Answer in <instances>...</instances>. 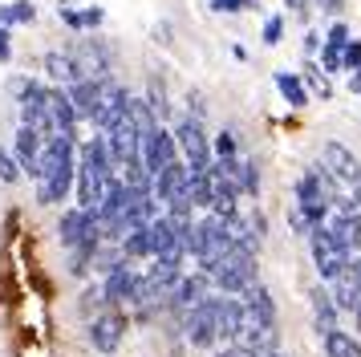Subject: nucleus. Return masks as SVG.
<instances>
[{"label":"nucleus","instance_id":"obj_35","mask_svg":"<svg viewBox=\"0 0 361 357\" xmlns=\"http://www.w3.org/2000/svg\"><path fill=\"white\" fill-rule=\"evenodd\" d=\"M82 29H98L102 20H106V13H102V8H82Z\"/></svg>","mask_w":361,"mask_h":357},{"label":"nucleus","instance_id":"obj_4","mask_svg":"<svg viewBox=\"0 0 361 357\" xmlns=\"http://www.w3.org/2000/svg\"><path fill=\"white\" fill-rule=\"evenodd\" d=\"M171 134H175V143H179L183 159H187V167H191V171H207V167L215 162L212 143H207V130H203V122H199V118H179Z\"/></svg>","mask_w":361,"mask_h":357},{"label":"nucleus","instance_id":"obj_41","mask_svg":"<svg viewBox=\"0 0 361 357\" xmlns=\"http://www.w3.org/2000/svg\"><path fill=\"white\" fill-rule=\"evenodd\" d=\"M187 102H191V110H195V118H199V114H203V97H199V90H191Z\"/></svg>","mask_w":361,"mask_h":357},{"label":"nucleus","instance_id":"obj_39","mask_svg":"<svg viewBox=\"0 0 361 357\" xmlns=\"http://www.w3.org/2000/svg\"><path fill=\"white\" fill-rule=\"evenodd\" d=\"M61 20H66L69 29H82V16L73 13V8H61Z\"/></svg>","mask_w":361,"mask_h":357},{"label":"nucleus","instance_id":"obj_34","mask_svg":"<svg viewBox=\"0 0 361 357\" xmlns=\"http://www.w3.org/2000/svg\"><path fill=\"white\" fill-rule=\"evenodd\" d=\"M215 13H240V8H252V0H212Z\"/></svg>","mask_w":361,"mask_h":357},{"label":"nucleus","instance_id":"obj_8","mask_svg":"<svg viewBox=\"0 0 361 357\" xmlns=\"http://www.w3.org/2000/svg\"><path fill=\"white\" fill-rule=\"evenodd\" d=\"M73 57V65H78V73H82V81H110V45L106 41H98V37H82L78 41V53H69Z\"/></svg>","mask_w":361,"mask_h":357},{"label":"nucleus","instance_id":"obj_32","mask_svg":"<svg viewBox=\"0 0 361 357\" xmlns=\"http://www.w3.org/2000/svg\"><path fill=\"white\" fill-rule=\"evenodd\" d=\"M280 32H284V16H268L264 20V45H280Z\"/></svg>","mask_w":361,"mask_h":357},{"label":"nucleus","instance_id":"obj_12","mask_svg":"<svg viewBox=\"0 0 361 357\" xmlns=\"http://www.w3.org/2000/svg\"><path fill=\"white\" fill-rule=\"evenodd\" d=\"M240 329H244V301L240 296H215V333H219V341L235 345Z\"/></svg>","mask_w":361,"mask_h":357},{"label":"nucleus","instance_id":"obj_27","mask_svg":"<svg viewBox=\"0 0 361 357\" xmlns=\"http://www.w3.org/2000/svg\"><path fill=\"white\" fill-rule=\"evenodd\" d=\"M300 81H305V90H312L317 97H329V94H333V90H329L325 69H321V65H312V61H305V73H300Z\"/></svg>","mask_w":361,"mask_h":357},{"label":"nucleus","instance_id":"obj_14","mask_svg":"<svg viewBox=\"0 0 361 357\" xmlns=\"http://www.w3.org/2000/svg\"><path fill=\"white\" fill-rule=\"evenodd\" d=\"M45 106H49L53 134H61V138H78V134H73V130H78V114H73V102H69L66 90H49Z\"/></svg>","mask_w":361,"mask_h":357},{"label":"nucleus","instance_id":"obj_31","mask_svg":"<svg viewBox=\"0 0 361 357\" xmlns=\"http://www.w3.org/2000/svg\"><path fill=\"white\" fill-rule=\"evenodd\" d=\"M212 155H219V159H235V138H231L228 130H224V134H215Z\"/></svg>","mask_w":361,"mask_h":357},{"label":"nucleus","instance_id":"obj_28","mask_svg":"<svg viewBox=\"0 0 361 357\" xmlns=\"http://www.w3.org/2000/svg\"><path fill=\"white\" fill-rule=\"evenodd\" d=\"M240 191H244L247 199L260 191V171H256V162L252 159H244V183H240Z\"/></svg>","mask_w":361,"mask_h":357},{"label":"nucleus","instance_id":"obj_17","mask_svg":"<svg viewBox=\"0 0 361 357\" xmlns=\"http://www.w3.org/2000/svg\"><path fill=\"white\" fill-rule=\"evenodd\" d=\"M179 191H187V162H171V167H166L163 175H154V187H150V195H154V203H171V199H175V195Z\"/></svg>","mask_w":361,"mask_h":357},{"label":"nucleus","instance_id":"obj_20","mask_svg":"<svg viewBox=\"0 0 361 357\" xmlns=\"http://www.w3.org/2000/svg\"><path fill=\"white\" fill-rule=\"evenodd\" d=\"M329 301L337 313H357L361 308V284L349 272H341L337 280H329Z\"/></svg>","mask_w":361,"mask_h":357},{"label":"nucleus","instance_id":"obj_24","mask_svg":"<svg viewBox=\"0 0 361 357\" xmlns=\"http://www.w3.org/2000/svg\"><path fill=\"white\" fill-rule=\"evenodd\" d=\"M325 353L329 357H361V341H353L345 329H333V333H325Z\"/></svg>","mask_w":361,"mask_h":357},{"label":"nucleus","instance_id":"obj_22","mask_svg":"<svg viewBox=\"0 0 361 357\" xmlns=\"http://www.w3.org/2000/svg\"><path fill=\"white\" fill-rule=\"evenodd\" d=\"M45 73H49L53 81H61L66 90L82 81V73H78V65H73V57H69V53H45Z\"/></svg>","mask_w":361,"mask_h":357},{"label":"nucleus","instance_id":"obj_5","mask_svg":"<svg viewBox=\"0 0 361 357\" xmlns=\"http://www.w3.org/2000/svg\"><path fill=\"white\" fill-rule=\"evenodd\" d=\"M309 252H312V264H317V272L321 280H337L345 272V264H349V252L337 248V240L329 236V227H312L309 231Z\"/></svg>","mask_w":361,"mask_h":357},{"label":"nucleus","instance_id":"obj_37","mask_svg":"<svg viewBox=\"0 0 361 357\" xmlns=\"http://www.w3.org/2000/svg\"><path fill=\"white\" fill-rule=\"evenodd\" d=\"M0 61H13V41H8V29L0 25Z\"/></svg>","mask_w":361,"mask_h":357},{"label":"nucleus","instance_id":"obj_30","mask_svg":"<svg viewBox=\"0 0 361 357\" xmlns=\"http://www.w3.org/2000/svg\"><path fill=\"white\" fill-rule=\"evenodd\" d=\"M0 178H4V183H17V178H20L17 159H13V155H8L4 146H0Z\"/></svg>","mask_w":361,"mask_h":357},{"label":"nucleus","instance_id":"obj_33","mask_svg":"<svg viewBox=\"0 0 361 357\" xmlns=\"http://www.w3.org/2000/svg\"><path fill=\"white\" fill-rule=\"evenodd\" d=\"M341 69H353V73L361 69V41H349V45H345V53H341Z\"/></svg>","mask_w":361,"mask_h":357},{"label":"nucleus","instance_id":"obj_42","mask_svg":"<svg viewBox=\"0 0 361 357\" xmlns=\"http://www.w3.org/2000/svg\"><path fill=\"white\" fill-rule=\"evenodd\" d=\"M349 90H357V94H361V69L353 73V78H349Z\"/></svg>","mask_w":361,"mask_h":357},{"label":"nucleus","instance_id":"obj_29","mask_svg":"<svg viewBox=\"0 0 361 357\" xmlns=\"http://www.w3.org/2000/svg\"><path fill=\"white\" fill-rule=\"evenodd\" d=\"M349 41H353V37H349V25H345V20H333V29L325 32V45H337V49H345Z\"/></svg>","mask_w":361,"mask_h":357},{"label":"nucleus","instance_id":"obj_45","mask_svg":"<svg viewBox=\"0 0 361 357\" xmlns=\"http://www.w3.org/2000/svg\"><path fill=\"white\" fill-rule=\"evenodd\" d=\"M353 317H357V329H361V308H357V313H353Z\"/></svg>","mask_w":361,"mask_h":357},{"label":"nucleus","instance_id":"obj_19","mask_svg":"<svg viewBox=\"0 0 361 357\" xmlns=\"http://www.w3.org/2000/svg\"><path fill=\"white\" fill-rule=\"evenodd\" d=\"M134 280H138V272H134L130 264L122 260L114 272H106V289H102V296H106V305L114 308L118 301H130V292H134Z\"/></svg>","mask_w":361,"mask_h":357},{"label":"nucleus","instance_id":"obj_2","mask_svg":"<svg viewBox=\"0 0 361 357\" xmlns=\"http://www.w3.org/2000/svg\"><path fill=\"white\" fill-rule=\"evenodd\" d=\"M199 272L207 276V280H215V284L228 292V296H240L247 284H256V256H252L247 248H240V243H231V248L215 260V264L199 268Z\"/></svg>","mask_w":361,"mask_h":357},{"label":"nucleus","instance_id":"obj_7","mask_svg":"<svg viewBox=\"0 0 361 357\" xmlns=\"http://www.w3.org/2000/svg\"><path fill=\"white\" fill-rule=\"evenodd\" d=\"M138 159H142V167H147V175H163L171 162H179V143H175V134L163 126H154L142 138V150H138Z\"/></svg>","mask_w":361,"mask_h":357},{"label":"nucleus","instance_id":"obj_40","mask_svg":"<svg viewBox=\"0 0 361 357\" xmlns=\"http://www.w3.org/2000/svg\"><path fill=\"white\" fill-rule=\"evenodd\" d=\"M317 4H321L325 13H333V16H337V13H341V4H345V0H317Z\"/></svg>","mask_w":361,"mask_h":357},{"label":"nucleus","instance_id":"obj_9","mask_svg":"<svg viewBox=\"0 0 361 357\" xmlns=\"http://www.w3.org/2000/svg\"><path fill=\"white\" fill-rule=\"evenodd\" d=\"M183 333L195 349H212L219 341V333H215V296H207V301H199L195 308L183 313Z\"/></svg>","mask_w":361,"mask_h":357},{"label":"nucleus","instance_id":"obj_46","mask_svg":"<svg viewBox=\"0 0 361 357\" xmlns=\"http://www.w3.org/2000/svg\"><path fill=\"white\" fill-rule=\"evenodd\" d=\"M268 357H284V353H268Z\"/></svg>","mask_w":361,"mask_h":357},{"label":"nucleus","instance_id":"obj_3","mask_svg":"<svg viewBox=\"0 0 361 357\" xmlns=\"http://www.w3.org/2000/svg\"><path fill=\"white\" fill-rule=\"evenodd\" d=\"M228 248H231L228 224H224V219H215V215H207V219H195V224H191V231H187V252L199 260V268L215 264V260L224 256Z\"/></svg>","mask_w":361,"mask_h":357},{"label":"nucleus","instance_id":"obj_11","mask_svg":"<svg viewBox=\"0 0 361 357\" xmlns=\"http://www.w3.org/2000/svg\"><path fill=\"white\" fill-rule=\"evenodd\" d=\"M122 337H126V317H122L118 308H106V313L94 317V325H90V341H94V349L114 353L118 345H122Z\"/></svg>","mask_w":361,"mask_h":357},{"label":"nucleus","instance_id":"obj_16","mask_svg":"<svg viewBox=\"0 0 361 357\" xmlns=\"http://www.w3.org/2000/svg\"><path fill=\"white\" fill-rule=\"evenodd\" d=\"M325 227H329V236L337 240L341 252L357 256V248H361V215H329Z\"/></svg>","mask_w":361,"mask_h":357},{"label":"nucleus","instance_id":"obj_25","mask_svg":"<svg viewBox=\"0 0 361 357\" xmlns=\"http://www.w3.org/2000/svg\"><path fill=\"white\" fill-rule=\"evenodd\" d=\"M276 85H280V94H284V102L288 106H309V90H305V81L296 78V73H276Z\"/></svg>","mask_w":361,"mask_h":357},{"label":"nucleus","instance_id":"obj_18","mask_svg":"<svg viewBox=\"0 0 361 357\" xmlns=\"http://www.w3.org/2000/svg\"><path fill=\"white\" fill-rule=\"evenodd\" d=\"M102 85H106V81H78V85H69V90H66L78 118H98V110H102Z\"/></svg>","mask_w":361,"mask_h":357},{"label":"nucleus","instance_id":"obj_38","mask_svg":"<svg viewBox=\"0 0 361 357\" xmlns=\"http://www.w3.org/2000/svg\"><path fill=\"white\" fill-rule=\"evenodd\" d=\"M321 45H325V37H321V32H305V53H317Z\"/></svg>","mask_w":361,"mask_h":357},{"label":"nucleus","instance_id":"obj_6","mask_svg":"<svg viewBox=\"0 0 361 357\" xmlns=\"http://www.w3.org/2000/svg\"><path fill=\"white\" fill-rule=\"evenodd\" d=\"M106 138V150H110V159H114V167H130V162H138V150H142V134H138V126H134L130 114H122L114 126L102 134Z\"/></svg>","mask_w":361,"mask_h":357},{"label":"nucleus","instance_id":"obj_13","mask_svg":"<svg viewBox=\"0 0 361 357\" xmlns=\"http://www.w3.org/2000/svg\"><path fill=\"white\" fill-rule=\"evenodd\" d=\"M207 296H212V284H207V276L203 272H183L179 276V284H175V289H171V296H166V305L171 308H183V313H187V308H195L199 301H207Z\"/></svg>","mask_w":361,"mask_h":357},{"label":"nucleus","instance_id":"obj_23","mask_svg":"<svg viewBox=\"0 0 361 357\" xmlns=\"http://www.w3.org/2000/svg\"><path fill=\"white\" fill-rule=\"evenodd\" d=\"M118 252H122V260H147V256H154V252H150V224L126 231L122 243H118Z\"/></svg>","mask_w":361,"mask_h":357},{"label":"nucleus","instance_id":"obj_1","mask_svg":"<svg viewBox=\"0 0 361 357\" xmlns=\"http://www.w3.org/2000/svg\"><path fill=\"white\" fill-rule=\"evenodd\" d=\"M73 171H78V159H73V138H61L53 134L41 146V175H37V203H61L73 187Z\"/></svg>","mask_w":361,"mask_h":357},{"label":"nucleus","instance_id":"obj_26","mask_svg":"<svg viewBox=\"0 0 361 357\" xmlns=\"http://www.w3.org/2000/svg\"><path fill=\"white\" fill-rule=\"evenodd\" d=\"M33 16H37L33 4H29V0H17V4H4V8H0V25L13 29V25H29Z\"/></svg>","mask_w":361,"mask_h":357},{"label":"nucleus","instance_id":"obj_43","mask_svg":"<svg viewBox=\"0 0 361 357\" xmlns=\"http://www.w3.org/2000/svg\"><path fill=\"white\" fill-rule=\"evenodd\" d=\"M305 4H309V0H288V8H296V13H305Z\"/></svg>","mask_w":361,"mask_h":357},{"label":"nucleus","instance_id":"obj_10","mask_svg":"<svg viewBox=\"0 0 361 357\" xmlns=\"http://www.w3.org/2000/svg\"><path fill=\"white\" fill-rule=\"evenodd\" d=\"M321 167H325L337 183H349V187L361 183V159L345 143H325L321 146Z\"/></svg>","mask_w":361,"mask_h":357},{"label":"nucleus","instance_id":"obj_21","mask_svg":"<svg viewBox=\"0 0 361 357\" xmlns=\"http://www.w3.org/2000/svg\"><path fill=\"white\" fill-rule=\"evenodd\" d=\"M309 301H312V317H317V333H321V337L333 333V329H337V308H333V301H329V289L325 284L309 289Z\"/></svg>","mask_w":361,"mask_h":357},{"label":"nucleus","instance_id":"obj_36","mask_svg":"<svg viewBox=\"0 0 361 357\" xmlns=\"http://www.w3.org/2000/svg\"><path fill=\"white\" fill-rule=\"evenodd\" d=\"M288 224H293V231H296V236H309V231H312V227H309V219H305V215H300V211H288Z\"/></svg>","mask_w":361,"mask_h":357},{"label":"nucleus","instance_id":"obj_15","mask_svg":"<svg viewBox=\"0 0 361 357\" xmlns=\"http://www.w3.org/2000/svg\"><path fill=\"white\" fill-rule=\"evenodd\" d=\"M41 146H45V138L37 134L33 126H20L17 130V167L20 175H41Z\"/></svg>","mask_w":361,"mask_h":357},{"label":"nucleus","instance_id":"obj_44","mask_svg":"<svg viewBox=\"0 0 361 357\" xmlns=\"http://www.w3.org/2000/svg\"><path fill=\"white\" fill-rule=\"evenodd\" d=\"M353 203H357V207H361V183H357V195H353Z\"/></svg>","mask_w":361,"mask_h":357}]
</instances>
